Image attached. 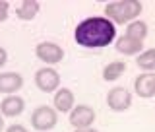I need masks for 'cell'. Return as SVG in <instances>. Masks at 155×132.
Instances as JSON below:
<instances>
[{
	"label": "cell",
	"instance_id": "8fae6325",
	"mask_svg": "<svg viewBox=\"0 0 155 132\" xmlns=\"http://www.w3.org/2000/svg\"><path fill=\"white\" fill-rule=\"evenodd\" d=\"M23 109H25V101L19 95H6L2 99V103H0V113H2V117H10V119L19 117L23 113Z\"/></svg>",
	"mask_w": 155,
	"mask_h": 132
},
{
	"label": "cell",
	"instance_id": "d6986e66",
	"mask_svg": "<svg viewBox=\"0 0 155 132\" xmlns=\"http://www.w3.org/2000/svg\"><path fill=\"white\" fill-rule=\"evenodd\" d=\"M6 62H8V52H6V49H4V47H0V68L6 64Z\"/></svg>",
	"mask_w": 155,
	"mask_h": 132
},
{
	"label": "cell",
	"instance_id": "e0dca14e",
	"mask_svg": "<svg viewBox=\"0 0 155 132\" xmlns=\"http://www.w3.org/2000/svg\"><path fill=\"white\" fill-rule=\"evenodd\" d=\"M8 14H10V2L0 0V23L8 19Z\"/></svg>",
	"mask_w": 155,
	"mask_h": 132
},
{
	"label": "cell",
	"instance_id": "9c48e42d",
	"mask_svg": "<svg viewBox=\"0 0 155 132\" xmlns=\"http://www.w3.org/2000/svg\"><path fill=\"white\" fill-rule=\"evenodd\" d=\"M134 91L143 99H151L155 97V74L151 72H143L134 80Z\"/></svg>",
	"mask_w": 155,
	"mask_h": 132
},
{
	"label": "cell",
	"instance_id": "ffe728a7",
	"mask_svg": "<svg viewBox=\"0 0 155 132\" xmlns=\"http://www.w3.org/2000/svg\"><path fill=\"white\" fill-rule=\"evenodd\" d=\"M74 132H99V130H95V128H80V130H74Z\"/></svg>",
	"mask_w": 155,
	"mask_h": 132
},
{
	"label": "cell",
	"instance_id": "ba28073f",
	"mask_svg": "<svg viewBox=\"0 0 155 132\" xmlns=\"http://www.w3.org/2000/svg\"><path fill=\"white\" fill-rule=\"evenodd\" d=\"M52 105H54L56 113H70V111L76 107L74 91L68 90V87H60V90H56L54 97H52Z\"/></svg>",
	"mask_w": 155,
	"mask_h": 132
},
{
	"label": "cell",
	"instance_id": "3957f363",
	"mask_svg": "<svg viewBox=\"0 0 155 132\" xmlns=\"http://www.w3.org/2000/svg\"><path fill=\"white\" fill-rule=\"evenodd\" d=\"M58 123V113L54 107L48 105H39L31 113V126L39 132H51Z\"/></svg>",
	"mask_w": 155,
	"mask_h": 132
},
{
	"label": "cell",
	"instance_id": "2e32d148",
	"mask_svg": "<svg viewBox=\"0 0 155 132\" xmlns=\"http://www.w3.org/2000/svg\"><path fill=\"white\" fill-rule=\"evenodd\" d=\"M147 33H149L147 23L142 22V19H136V22L128 23V27H126V35L132 37V39H138V41H143L147 37Z\"/></svg>",
	"mask_w": 155,
	"mask_h": 132
},
{
	"label": "cell",
	"instance_id": "5b68a950",
	"mask_svg": "<svg viewBox=\"0 0 155 132\" xmlns=\"http://www.w3.org/2000/svg\"><path fill=\"white\" fill-rule=\"evenodd\" d=\"M35 86L43 93H52V91L60 90V74L52 66L39 68L35 72Z\"/></svg>",
	"mask_w": 155,
	"mask_h": 132
},
{
	"label": "cell",
	"instance_id": "7a4b0ae2",
	"mask_svg": "<svg viewBox=\"0 0 155 132\" xmlns=\"http://www.w3.org/2000/svg\"><path fill=\"white\" fill-rule=\"evenodd\" d=\"M142 10L143 4L140 0H114L105 6V18L110 19L114 25L116 23H132L138 19Z\"/></svg>",
	"mask_w": 155,
	"mask_h": 132
},
{
	"label": "cell",
	"instance_id": "9a60e30c",
	"mask_svg": "<svg viewBox=\"0 0 155 132\" xmlns=\"http://www.w3.org/2000/svg\"><path fill=\"white\" fill-rule=\"evenodd\" d=\"M136 64H138L140 70L155 74V49H147V51H142V52L138 55V58H136Z\"/></svg>",
	"mask_w": 155,
	"mask_h": 132
},
{
	"label": "cell",
	"instance_id": "ac0fdd59",
	"mask_svg": "<svg viewBox=\"0 0 155 132\" xmlns=\"http://www.w3.org/2000/svg\"><path fill=\"white\" fill-rule=\"evenodd\" d=\"M6 132H27V128L23 124H10L6 128Z\"/></svg>",
	"mask_w": 155,
	"mask_h": 132
},
{
	"label": "cell",
	"instance_id": "277c9868",
	"mask_svg": "<svg viewBox=\"0 0 155 132\" xmlns=\"http://www.w3.org/2000/svg\"><path fill=\"white\" fill-rule=\"evenodd\" d=\"M35 56L47 66H54L64 60V49L52 41H43L35 47Z\"/></svg>",
	"mask_w": 155,
	"mask_h": 132
},
{
	"label": "cell",
	"instance_id": "30bf717a",
	"mask_svg": "<svg viewBox=\"0 0 155 132\" xmlns=\"http://www.w3.org/2000/svg\"><path fill=\"white\" fill-rule=\"evenodd\" d=\"M23 87V76L18 72H2L0 74V93L6 95H16Z\"/></svg>",
	"mask_w": 155,
	"mask_h": 132
},
{
	"label": "cell",
	"instance_id": "7c38bea8",
	"mask_svg": "<svg viewBox=\"0 0 155 132\" xmlns=\"http://www.w3.org/2000/svg\"><path fill=\"white\" fill-rule=\"evenodd\" d=\"M114 49L124 56H134V55H140V52H142L143 41H138V39H132V37L124 35V37H120L118 41H116Z\"/></svg>",
	"mask_w": 155,
	"mask_h": 132
},
{
	"label": "cell",
	"instance_id": "5bb4252c",
	"mask_svg": "<svg viewBox=\"0 0 155 132\" xmlns=\"http://www.w3.org/2000/svg\"><path fill=\"white\" fill-rule=\"evenodd\" d=\"M126 72V62L124 60H113L103 68V80L105 82H114Z\"/></svg>",
	"mask_w": 155,
	"mask_h": 132
},
{
	"label": "cell",
	"instance_id": "44dd1931",
	"mask_svg": "<svg viewBox=\"0 0 155 132\" xmlns=\"http://www.w3.org/2000/svg\"><path fill=\"white\" fill-rule=\"evenodd\" d=\"M4 124H6V123H4V117H2V113H0V132L4 130Z\"/></svg>",
	"mask_w": 155,
	"mask_h": 132
},
{
	"label": "cell",
	"instance_id": "4fadbf2b",
	"mask_svg": "<svg viewBox=\"0 0 155 132\" xmlns=\"http://www.w3.org/2000/svg\"><path fill=\"white\" fill-rule=\"evenodd\" d=\"M39 10H41V2H37V0H23L16 8V16L19 19H23V22H31L39 14Z\"/></svg>",
	"mask_w": 155,
	"mask_h": 132
},
{
	"label": "cell",
	"instance_id": "8992f818",
	"mask_svg": "<svg viewBox=\"0 0 155 132\" xmlns=\"http://www.w3.org/2000/svg\"><path fill=\"white\" fill-rule=\"evenodd\" d=\"M107 105L114 113H124L132 107V93L124 86H116L107 93Z\"/></svg>",
	"mask_w": 155,
	"mask_h": 132
},
{
	"label": "cell",
	"instance_id": "6da1fadb",
	"mask_svg": "<svg viewBox=\"0 0 155 132\" xmlns=\"http://www.w3.org/2000/svg\"><path fill=\"white\" fill-rule=\"evenodd\" d=\"M116 25L103 16L85 18L74 29V39L84 49H105L114 41Z\"/></svg>",
	"mask_w": 155,
	"mask_h": 132
},
{
	"label": "cell",
	"instance_id": "52a82bcc",
	"mask_svg": "<svg viewBox=\"0 0 155 132\" xmlns=\"http://www.w3.org/2000/svg\"><path fill=\"white\" fill-rule=\"evenodd\" d=\"M70 124L74 126V130L80 128H91V124L95 123V111L91 109L89 105H78L70 111Z\"/></svg>",
	"mask_w": 155,
	"mask_h": 132
}]
</instances>
